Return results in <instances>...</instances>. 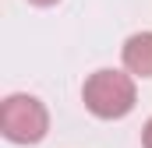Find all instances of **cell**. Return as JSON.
<instances>
[{"label":"cell","mask_w":152,"mask_h":148,"mask_svg":"<svg viewBox=\"0 0 152 148\" xmlns=\"http://www.w3.org/2000/svg\"><path fill=\"white\" fill-rule=\"evenodd\" d=\"M81 102L85 110L99 120H124L127 113L134 110L138 102V88H134V78L113 67H103V71L88 74L85 85H81Z\"/></svg>","instance_id":"obj_1"},{"label":"cell","mask_w":152,"mask_h":148,"mask_svg":"<svg viewBox=\"0 0 152 148\" xmlns=\"http://www.w3.org/2000/svg\"><path fill=\"white\" fill-rule=\"evenodd\" d=\"M28 4H36V7H53L57 0H28Z\"/></svg>","instance_id":"obj_5"},{"label":"cell","mask_w":152,"mask_h":148,"mask_svg":"<svg viewBox=\"0 0 152 148\" xmlns=\"http://www.w3.org/2000/svg\"><path fill=\"white\" fill-rule=\"evenodd\" d=\"M124 67L134 78H152V32H134L120 49Z\"/></svg>","instance_id":"obj_3"},{"label":"cell","mask_w":152,"mask_h":148,"mask_svg":"<svg viewBox=\"0 0 152 148\" xmlns=\"http://www.w3.org/2000/svg\"><path fill=\"white\" fill-rule=\"evenodd\" d=\"M0 131L14 145H39L50 131V113L36 95L14 92L0 102Z\"/></svg>","instance_id":"obj_2"},{"label":"cell","mask_w":152,"mask_h":148,"mask_svg":"<svg viewBox=\"0 0 152 148\" xmlns=\"http://www.w3.org/2000/svg\"><path fill=\"white\" fill-rule=\"evenodd\" d=\"M142 148H152V116L145 120V127H142Z\"/></svg>","instance_id":"obj_4"}]
</instances>
